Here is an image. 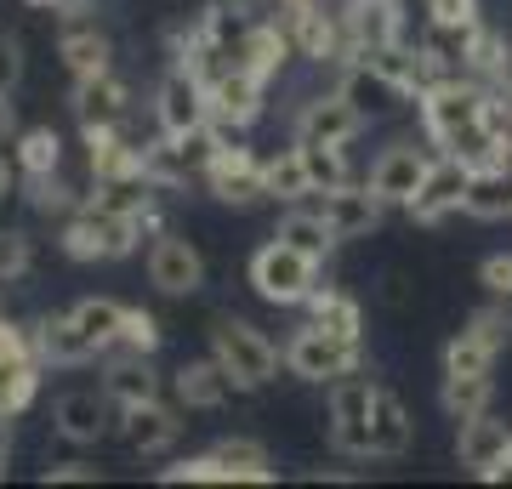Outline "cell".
<instances>
[{
	"label": "cell",
	"mask_w": 512,
	"mask_h": 489,
	"mask_svg": "<svg viewBox=\"0 0 512 489\" xmlns=\"http://www.w3.org/2000/svg\"><path fill=\"white\" fill-rule=\"evenodd\" d=\"M143 217H114L103 205H80L63 228H57V245L69 262H126L137 245H143Z\"/></svg>",
	"instance_id": "6da1fadb"
},
{
	"label": "cell",
	"mask_w": 512,
	"mask_h": 489,
	"mask_svg": "<svg viewBox=\"0 0 512 489\" xmlns=\"http://www.w3.org/2000/svg\"><path fill=\"white\" fill-rule=\"evenodd\" d=\"M211 353H217V364L234 376L239 393L268 387V381L279 376V364H285V353H279L251 319H234V313H222L217 325H211Z\"/></svg>",
	"instance_id": "7a4b0ae2"
},
{
	"label": "cell",
	"mask_w": 512,
	"mask_h": 489,
	"mask_svg": "<svg viewBox=\"0 0 512 489\" xmlns=\"http://www.w3.org/2000/svg\"><path fill=\"white\" fill-rule=\"evenodd\" d=\"M319 268L325 262H313L308 251H296V245H285V239H268L262 251L251 256V290L268 302V308H302L313 296V285H319Z\"/></svg>",
	"instance_id": "3957f363"
},
{
	"label": "cell",
	"mask_w": 512,
	"mask_h": 489,
	"mask_svg": "<svg viewBox=\"0 0 512 489\" xmlns=\"http://www.w3.org/2000/svg\"><path fill=\"white\" fill-rule=\"evenodd\" d=\"M365 364V342H353V336H336L325 325H296V336L285 342V370L296 381H308V387H330V381L353 376Z\"/></svg>",
	"instance_id": "277c9868"
},
{
	"label": "cell",
	"mask_w": 512,
	"mask_h": 489,
	"mask_svg": "<svg viewBox=\"0 0 512 489\" xmlns=\"http://www.w3.org/2000/svg\"><path fill=\"white\" fill-rule=\"evenodd\" d=\"M376 387L382 381L370 376H342L330 381V450L336 455H353V461H376V450H370V404H376Z\"/></svg>",
	"instance_id": "5b68a950"
},
{
	"label": "cell",
	"mask_w": 512,
	"mask_h": 489,
	"mask_svg": "<svg viewBox=\"0 0 512 489\" xmlns=\"http://www.w3.org/2000/svg\"><path fill=\"white\" fill-rule=\"evenodd\" d=\"M484 109H490V86L473 80V74H456V80H444V86H433V91H421L416 97L421 131H427V143L433 148H439L450 131L484 120Z\"/></svg>",
	"instance_id": "8992f818"
},
{
	"label": "cell",
	"mask_w": 512,
	"mask_h": 489,
	"mask_svg": "<svg viewBox=\"0 0 512 489\" xmlns=\"http://www.w3.org/2000/svg\"><path fill=\"white\" fill-rule=\"evenodd\" d=\"M467 182H473V165L467 160L433 154V165H427V177H421V188H416V200L404 205V217L416 222V228H439L444 217L467 211Z\"/></svg>",
	"instance_id": "52a82bcc"
},
{
	"label": "cell",
	"mask_w": 512,
	"mask_h": 489,
	"mask_svg": "<svg viewBox=\"0 0 512 489\" xmlns=\"http://www.w3.org/2000/svg\"><path fill=\"white\" fill-rule=\"evenodd\" d=\"M205 188H211V200H217V205H234V211H251V205H262V200H268L262 154H251L239 137H228V143L217 148L211 171H205Z\"/></svg>",
	"instance_id": "ba28073f"
},
{
	"label": "cell",
	"mask_w": 512,
	"mask_h": 489,
	"mask_svg": "<svg viewBox=\"0 0 512 489\" xmlns=\"http://www.w3.org/2000/svg\"><path fill=\"white\" fill-rule=\"evenodd\" d=\"M262 109H268V80L262 74L234 63L211 80V126H222L228 137H245L262 120Z\"/></svg>",
	"instance_id": "9c48e42d"
},
{
	"label": "cell",
	"mask_w": 512,
	"mask_h": 489,
	"mask_svg": "<svg viewBox=\"0 0 512 489\" xmlns=\"http://www.w3.org/2000/svg\"><path fill=\"white\" fill-rule=\"evenodd\" d=\"M211 120V86H205L194 69L171 63L154 86V126L160 131H194Z\"/></svg>",
	"instance_id": "30bf717a"
},
{
	"label": "cell",
	"mask_w": 512,
	"mask_h": 489,
	"mask_svg": "<svg viewBox=\"0 0 512 489\" xmlns=\"http://www.w3.org/2000/svg\"><path fill=\"white\" fill-rule=\"evenodd\" d=\"M148 285L160 290V296H200L205 285V256L194 239L183 234H154V245H148Z\"/></svg>",
	"instance_id": "8fae6325"
},
{
	"label": "cell",
	"mask_w": 512,
	"mask_h": 489,
	"mask_svg": "<svg viewBox=\"0 0 512 489\" xmlns=\"http://www.w3.org/2000/svg\"><path fill=\"white\" fill-rule=\"evenodd\" d=\"M114 410L120 404L109 393H97V387H74L63 399L52 404V427L57 438H69V444H103L114 433Z\"/></svg>",
	"instance_id": "7c38bea8"
},
{
	"label": "cell",
	"mask_w": 512,
	"mask_h": 489,
	"mask_svg": "<svg viewBox=\"0 0 512 489\" xmlns=\"http://www.w3.org/2000/svg\"><path fill=\"white\" fill-rule=\"evenodd\" d=\"M427 165H433V154H421L416 143H387L382 154H376V165H370V194L382 205H410L416 200V188H421V177H427Z\"/></svg>",
	"instance_id": "4fadbf2b"
},
{
	"label": "cell",
	"mask_w": 512,
	"mask_h": 489,
	"mask_svg": "<svg viewBox=\"0 0 512 489\" xmlns=\"http://www.w3.org/2000/svg\"><path fill=\"white\" fill-rule=\"evenodd\" d=\"M57 23H63V35H57V57H63L69 80H92V74H109L114 69V40L97 29L92 12H80V18H57Z\"/></svg>",
	"instance_id": "5bb4252c"
},
{
	"label": "cell",
	"mask_w": 512,
	"mask_h": 489,
	"mask_svg": "<svg viewBox=\"0 0 512 489\" xmlns=\"http://www.w3.org/2000/svg\"><path fill=\"white\" fill-rule=\"evenodd\" d=\"M319 211H325L330 234L348 245V239H370L376 228H382V211H387V205L370 194V182H342V188L319 194Z\"/></svg>",
	"instance_id": "9a60e30c"
},
{
	"label": "cell",
	"mask_w": 512,
	"mask_h": 489,
	"mask_svg": "<svg viewBox=\"0 0 512 489\" xmlns=\"http://www.w3.org/2000/svg\"><path fill=\"white\" fill-rule=\"evenodd\" d=\"M336 12H342V29L353 40V57L404 40V0H336Z\"/></svg>",
	"instance_id": "2e32d148"
},
{
	"label": "cell",
	"mask_w": 512,
	"mask_h": 489,
	"mask_svg": "<svg viewBox=\"0 0 512 489\" xmlns=\"http://www.w3.org/2000/svg\"><path fill=\"white\" fill-rule=\"evenodd\" d=\"M370 120L353 109L342 91H325V97H308L302 114H296V143H342L348 148Z\"/></svg>",
	"instance_id": "e0dca14e"
},
{
	"label": "cell",
	"mask_w": 512,
	"mask_h": 489,
	"mask_svg": "<svg viewBox=\"0 0 512 489\" xmlns=\"http://www.w3.org/2000/svg\"><path fill=\"white\" fill-rule=\"evenodd\" d=\"M336 91H342V97H348V103L365 114V120H393L404 103H416V97H410L399 80H387L382 69H370V63H359V57H353L348 69H342Z\"/></svg>",
	"instance_id": "ac0fdd59"
},
{
	"label": "cell",
	"mask_w": 512,
	"mask_h": 489,
	"mask_svg": "<svg viewBox=\"0 0 512 489\" xmlns=\"http://www.w3.org/2000/svg\"><path fill=\"white\" fill-rule=\"evenodd\" d=\"M234 393L239 387L217 364V353H211V359H183L171 370V399H177V410H222Z\"/></svg>",
	"instance_id": "d6986e66"
},
{
	"label": "cell",
	"mask_w": 512,
	"mask_h": 489,
	"mask_svg": "<svg viewBox=\"0 0 512 489\" xmlns=\"http://www.w3.org/2000/svg\"><path fill=\"white\" fill-rule=\"evenodd\" d=\"M120 438H126L131 455H165L177 438H183V416H177L165 399L131 404V410H120Z\"/></svg>",
	"instance_id": "ffe728a7"
},
{
	"label": "cell",
	"mask_w": 512,
	"mask_h": 489,
	"mask_svg": "<svg viewBox=\"0 0 512 489\" xmlns=\"http://www.w3.org/2000/svg\"><path fill=\"white\" fill-rule=\"evenodd\" d=\"M103 393H109L120 410L165 399V381H160V370H154V353H126V347H114L109 370H103Z\"/></svg>",
	"instance_id": "44dd1931"
},
{
	"label": "cell",
	"mask_w": 512,
	"mask_h": 489,
	"mask_svg": "<svg viewBox=\"0 0 512 489\" xmlns=\"http://www.w3.org/2000/svg\"><path fill=\"white\" fill-rule=\"evenodd\" d=\"M461 433H456V461L467 472H478V478H490L501 461H507V450H512V427L507 421H495L490 410L484 416H467V421H456Z\"/></svg>",
	"instance_id": "7402d4cb"
},
{
	"label": "cell",
	"mask_w": 512,
	"mask_h": 489,
	"mask_svg": "<svg viewBox=\"0 0 512 489\" xmlns=\"http://www.w3.org/2000/svg\"><path fill=\"white\" fill-rule=\"evenodd\" d=\"M69 103H74L80 131L86 126H120V120L131 114V86L109 69V74H92V80H74Z\"/></svg>",
	"instance_id": "603a6c76"
},
{
	"label": "cell",
	"mask_w": 512,
	"mask_h": 489,
	"mask_svg": "<svg viewBox=\"0 0 512 489\" xmlns=\"http://www.w3.org/2000/svg\"><path fill=\"white\" fill-rule=\"evenodd\" d=\"M80 137H86V171H92V182L126 177V171H148L143 143H131L126 137V120H120V126H86Z\"/></svg>",
	"instance_id": "cb8c5ba5"
},
{
	"label": "cell",
	"mask_w": 512,
	"mask_h": 489,
	"mask_svg": "<svg viewBox=\"0 0 512 489\" xmlns=\"http://www.w3.org/2000/svg\"><path fill=\"white\" fill-rule=\"evenodd\" d=\"M35 353L52 370H74V364L97 359V347L86 342V330L74 325V313H46V319H35Z\"/></svg>",
	"instance_id": "d4e9b609"
},
{
	"label": "cell",
	"mask_w": 512,
	"mask_h": 489,
	"mask_svg": "<svg viewBox=\"0 0 512 489\" xmlns=\"http://www.w3.org/2000/svg\"><path fill=\"white\" fill-rule=\"evenodd\" d=\"M410 444H416V421H410L404 399L393 387H376V404H370V450H376V461H399Z\"/></svg>",
	"instance_id": "484cf974"
},
{
	"label": "cell",
	"mask_w": 512,
	"mask_h": 489,
	"mask_svg": "<svg viewBox=\"0 0 512 489\" xmlns=\"http://www.w3.org/2000/svg\"><path fill=\"white\" fill-rule=\"evenodd\" d=\"M291 57H296L291 35H285L274 18H256V23H251V35H245V46H239V69L262 74V80L274 86L279 74H285V63H291Z\"/></svg>",
	"instance_id": "4316f807"
},
{
	"label": "cell",
	"mask_w": 512,
	"mask_h": 489,
	"mask_svg": "<svg viewBox=\"0 0 512 489\" xmlns=\"http://www.w3.org/2000/svg\"><path fill=\"white\" fill-rule=\"evenodd\" d=\"M160 182L148 177V171H126V177H103L92 188V205L114 211V217H148L154 205H160Z\"/></svg>",
	"instance_id": "83f0119b"
},
{
	"label": "cell",
	"mask_w": 512,
	"mask_h": 489,
	"mask_svg": "<svg viewBox=\"0 0 512 489\" xmlns=\"http://www.w3.org/2000/svg\"><path fill=\"white\" fill-rule=\"evenodd\" d=\"M308 308L313 325L336 330V336H353V342H365V308H359V296H348L342 285H313V296L302 302Z\"/></svg>",
	"instance_id": "f1b7e54d"
},
{
	"label": "cell",
	"mask_w": 512,
	"mask_h": 489,
	"mask_svg": "<svg viewBox=\"0 0 512 489\" xmlns=\"http://www.w3.org/2000/svg\"><path fill=\"white\" fill-rule=\"evenodd\" d=\"M467 217L478 222H501L512 217V165H478L473 182H467Z\"/></svg>",
	"instance_id": "f546056e"
},
{
	"label": "cell",
	"mask_w": 512,
	"mask_h": 489,
	"mask_svg": "<svg viewBox=\"0 0 512 489\" xmlns=\"http://www.w3.org/2000/svg\"><path fill=\"white\" fill-rule=\"evenodd\" d=\"M262 177H268V200H279V205L313 200V177H308V160H302L296 137H291V148H279V154L262 160Z\"/></svg>",
	"instance_id": "4dcf8cb0"
},
{
	"label": "cell",
	"mask_w": 512,
	"mask_h": 489,
	"mask_svg": "<svg viewBox=\"0 0 512 489\" xmlns=\"http://www.w3.org/2000/svg\"><path fill=\"white\" fill-rule=\"evenodd\" d=\"M467 74L484 80V86H507L512 80V40L495 23H478L473 46H467Z\"/></svg>",
	"instance_id": "1f68e13d"
},
{
	"label": "cell",
	"mask_w": 512,
	"mask_h": 489,
	"mask_svg": "<svg viewBox=\"0 0 512 489\" xmlns=\"http://www.w3.org/2000/svg\"><path fill=\"white\" fill-rule=\"evenodd\" d=\"M274 234L285 239V245H296V251H308L313 262H325V256L336 251V245H342V239L330 234V222H325V211H319V205H313V211L291 205V211L279 217V228H274Z\"/></svg>",
	"instance_id": "d6a6232c"
},
{
	"label": "cell",
	"mask_w": 512,
	"mask_h": 489,
	"mask_svg": "<svg viewBox=\"0 0 512 489\" xmlns=\"http://www.w3.org/2000/svg\"><path fill=\"white\" fill-rule=\"evenodd\" d=\"M74 325L86 330V342L97 353H114L120 347V325H126V302H114V296H86V302H74Z\"/></svg>",
	"instance_id": "836d02e7"
},
{
	"label": "cell",
	"mask_w": 512,
	"mask_h": 489,
	"mask_svg": "<svg viewBox=\"0 0 512 489\" xmlns=\"http://www.w3.org/2000/svg\"><path fill=\"white\" fill-rule=\"evenodd\" d=\"M211 450L222 455V467H228V478L234 484H274V455H268V444H256V438H222V444H211Z\"/></svg>",
	"instance_id": "e575fe53"
},
{
	"label": "cell",
	"mask_w": 512,
	"mask_h": 489,
	"mask_svg": "<svg viewBox=\"0 0 512 489\" xmlns=\"http://www.w3.org/2000/svg\"><path fill=\"white\" fill-rule=\"evenodd\" d=\"M12 160H18V171L29 182L52 177V171H63V137H57L52 126H29V131L12 137Z\"/></svg>",
	"instance_id": "d590c367"
},
{
	"label": "cell",
	"mask_w": 512,
	"mask_h": 489,
	"mask_svg": "<svg viewBox=\"0 0 512 489\" xmlns=\"http://www.w3.org/2000/svg\"><path fill=\"white\" fill-rule=\"evenodd\" d=\"M495 399V376H450L444 370V387H439V404L450 421H467V416H484Z\"/></svg>",
	"instance_id": "8d00e7d4"
},
{
	"label": "cell",
	"mask_w": 512,
	"mask_h": 489,
	"mask_svg": "<svg viewBox=\"0 0 512 489\" xmlns=\"http://www.w3.org/2000/svg\"><path fill=\"white\" fill-rule=\"evenodd\" d=\"M86 200H92V194H80V188L63 177V171H52V177H35V182H29V205H35L40 217H52V222H69Z\"/></svg>",
	"instance_id": "74e56055"
},
{
	"label": "cell",
	"mask_w": 512,
	"mask_h": 489,
	"mask_svg": "<svg viewBox=\"0 0 512 489\" xmlns=\"http://www.w3.org/2000/svg\"><path fill=\"white\" fill-rule=\"evenodd\" d=\"M296 148H302V160H308L313 200H319V194H330V188H342V182H353L348 148H342V143H296Z\"/></svg>",
	"instance_id": "f35d334b"
},
{
	"label": "cell",
	"mask_w": 512,
	"mask_h": 489,
	"mask_svg": "<svg viewBox=\"0 0 512 489\" xmlns=\"http://www.w3.org/2000/svg\"><path fill=\"white\" fill-rule=\"evenodd\" d=\"M490 364H495V347H484L473 330H456L444 342V370L450 376H490Z\"/></svg>",
	"instance_id": "ab89813d"
},
{
	"label": "cell",
	"mask_w": 512,
	"mask_h": 489,
	"mask_svg": "<svg viewBox=\"0 0 512 489\" xmlns=\"http://www.w3.org/2000/svg\"><path fill=\"white\" fill-rule=\"evenodd\" d=\"M35 273V239L23 228H0V285H23Z\"/></svg>",
	"instance_id": "60d3db41"
},
{
	"label": "cell",
	"mask_w": 512,
	"mask_h": 489,
	"mask_svg": "<svg viewBox=\"0 0 512 489\" xmlns=\"http://www.w3.org/2000/svg\"><path fill=\"white\" fill-rule=\"evenodd\" d=\"M160 484H234V478H228V467H222L217 450H205V455H188V461H177V467H165Z\"/></svg>",
	"instance_id": "b9f144b4"
},
{
	"label": "cell",
	"mask_w": 512,
	"mask_h": 489,
	"mask_svg": "<svg viewBox=\"0 0 512 489\" xmlns=\"http://www.w3.org/2000/svg\"><path fill=\"white\" fill-rule=\"evenodd\" d=\"M467 330H473V336H478L484 347H495V353H507V347H512V308L501 302V296H495L490 308H478L473 319H467Z\"/></svg>",
	"instance_id": "7bdbcfd3"
},
{
	"label": "cell",
	"mask_w": 512,
	"mask_h": 489,
	"mask_svg": "<svg viewBox=\"0 0 512 489\" xmlns=\"http://www.w3.org/2000/svg\"><path fill=\"white\" fill-rule=\"evenodd\" d=\"M160 319H154V313L148 308H126V325H120V347H126V353H154V347H160Z\"/></svg>",
	"instance_id": "ee69618b"
},
{
	"label": "cell",
	"mask_w": 512,
	"mask_h": 489,
	"mask_svg": "<svg viewBox=\"0 0 512 489\" xmlns=\"http://www.w3.org/2000/svg\"><path fill=\"white\" fill-rule=\"evenodd\" d=\"M29 359H40L35 353V325H18V319L0 313V364H29Z\"/></svg>",
	"instance_id": "f6af8a7d"
},
{
	"label": "cell",
	"mask_w": 512,
	"mask_h": 489,
	"mask_svg": "<svg viewBox=\"0 0 512 489\" xmlns=\"http://www.w3.org/2000/svg\"><path fill=\"white\" fill-rule=\"evenodd\" d=\"M427 23H450V29H478L484 12L478 0H427Z\"/></svg>",
	"instance_id": "bcb514c9"
},
{
	"label": "cell",
	"mask_w": 512,
	"mask_h": 489,
	"mask_svg": "<svg viewBox=\"0 0 512 489\" xmlns=\"http://www.w3.org/2000/svg\"><path fill=\"white\" fill-rule=\"evenodd\" d=\"M478 285L490 290V296H501V302H512V256L507 251H495L478 262Z\"/></svg>",
	"instance_id": "7dc6e473"
},
{
	"label": "cell",
	"mask_w": 512,
	"mask_h": 489,
	"mask_svg": "<svg viewBox=\"0 0 512 489\" xmlns=\"http://www.w3.org/2000/svg\"><path fill=\"white\" fill-rule=\"evenodd\" d=\"M40 484H97V467H86V461H57V467L40 472Z\"/></svg>",
	"instance_id": "c3c4849f"
},
{
	"label": "cell",
	"mask_w": 512,
	"mask_h": 489,
	"mask_svg": "<svg viewBox=\"0 0 512 489\" xmlns=\"http://www.w3.org/2000/svg\"><path fill=\"white\" fill-rule=\"evenodd\" d=\"M23 80V52L12 35H0V91H12Z\"/></svg>",
	"instance_id": "681fc988"
},
{
	"label": "cell",
	"mask_w": 512,
	"mask_h": 489,
	"mask_svg": "<svg viewBox=\"0 0 512 489\" xmlns=\"http://www.w3.org/2000/svg\"><path fill=\"white\" fill-rule=\"evenodd\" d=\"M18 160H6V154H0V200H12V194H18Z\"/></svg>",
	"instance_id": "f907efd6"
},
{
	"label": "cell",
	"mask_w": 512,
	"mask_h": 489,
	"mask_svg": "<svg viewBox=\"0 0 512 489\" xmlns=\"http://www.w3.org/2000/svg\"><path fill=\"white\" fill-rule=\"evenodd\" d=\"M0 137H18V109H12V91H0Z\"/></svg>",
	"instance_id": "816d5d0a"
},
{
	"label": "cell",
	"mask_w": 512,
	"mask_h": 489,
	"mask_svg": "<svg viewBox=\"0 0 512 489\" xmlns=\"http://www.w3.org/2000/svg\"><path fill=\"white\" fill-rule=\"evenodd\" d=\"M387 302H393V308H404V302H410V285H404V273H387V290H382Z\"/></svg>",
	"instance_id": "f5cc1de1"
},
{
	"label": "cell",
	"mask_w": 512,
	"mask_h": 489,
	"mask_svg": "<svg viewBox=\"0 0 512 489\" xmlns=\"http://www.w3.org/2000/svg\"><path fill=\"white\" fill-rule=\"evenodd\" d=\"M46 12H52V18H80V12H92V0H52Z\"/></svg>",
	"instance_id": "db71d44e"
},
{
	"label": "cell",
	"mask_w": 512,
	"mask_h": 489,
	"mask_svg": "<svg viewBox=\"0 0 512 489\" xmlns=\"http://www.w3.org/2000/svg\"><path fill=\"white\" fill-rule=\"evenodd\" d=\"M234 6H245V12H256V18H274L279 6H291V0H234Z\"/></svg>",
	"instance_id": "11a10c76"
},
{
	"label": "cell",
	"mask_w": 512,
	"mask_h": 489,
	"mask_svg": "<svg viewBox=\"0 0 512 489\" xmlns=\"http://www.w3.org/2000/svg\"><path fill=\"white\" fill-rule=\"evenodd\" d=\"M6 427H12V421L0 416V478L12 472V433H6Z\"/></svg>",
	"instance_id": "9f6ffc18"
},
{
	"label": "cell",
	"mask_w": 512,
	"mask_h": 489,
	"mask_svg": "<svg viewBox=\"0 0 512 489\" xmlns=\"http://www.w3.org/2000/svg\"><path fill=\"white\" fill-rule=\"evenodd\" d=\"M490 484H512V450H507V461H501V467L490 472Z\"/></svg>",
	"instance_id": "6f0895ef"
},
{
	"label": "cell",
	"mask_w": 512,
	"mask_h": 489,
	"mask_svg": "<svg viewBox=\"0 0 512 489\" xmlns=\"http://www.w3.org/2000/svg\"><path fill=\"white\" fill-rule=\"evenodd\" d=\"M29 6H35V12H46V6H52V0H29Z\"/></svg>",
	"instance_id": "680465c9"
}]
</instances>
